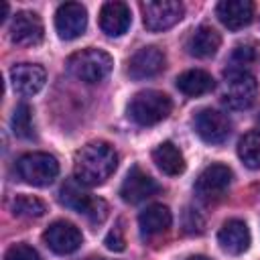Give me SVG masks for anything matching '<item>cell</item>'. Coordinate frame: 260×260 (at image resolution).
Returning <instances> with one entry per match:
<instances>
[{
    "instance_id": "obj_14",
    "label": "cell",
    "mask_w": 260,
    "mask_h": 260,
    "mask_svg": "<svg viewBox=\"0 0 260 260\" xmlns=\"http://www.w3.org/2000/svg\"><path fill=\"white\" fill-rule=\"evenodd\" d=\"M165 69V53L158 47H142L128 59V75L132 79H148Z\"/></svg>"
},
{
    "instance_id": "obj_25",
    "label": "cell",
    "mask_w": 260,
    "mask_h": 260,
    "mask_svg": "<svg viewBox=\"0 0 260 260\" xmlns=\"http://www.w3.org/2000/svg\"><path fill=\"white\" fill-rule=\"evenodd\" d=\"M12 130L20 138H32L35 134V122H32V110L28 104H18L12 114Z\"/></svg>"
},
{
    "instance_id": "obj_10",
    "label": "cell",
    "mask_w": 260,
    "mask_h": 260,
    "mask_svg": "<svg viewBox=\"0 0 260 260\" xmlns=\"http://www.w3.org/2000/svg\"><path fill=\"white\" fill-rule=\"evenodd\" d=\"M43 242L55 254H73L75 250L81 248L83 234L75 223L65 221V219H57L45 230Z\"/></svg>"
},
{
    "instance_id": "obj_12",
    "label": "cell",
    "mask_w": 260,
    "mask_h": 260,
    "mask_svg": "<svg viewBox=\"0 0 260 260\" xmlns=\"http://www.w3.org/2000/svg\"><path fill=\"white\" fill-rule=\"evenodd\" d=\"M43 37H45V28H43V20L37 12L20 10L14 14V18L10 22L12 43H16L20 47H35L43 41Z\"/></svg>"
},
{
    "instance_id": "obj_2",
    "label": "cell",
    "mask_w": 260,
    "mask_h": 260,
    "mask_svg": "<svg viewBox=\"0 0 260 260\" xmlns=\"http://www.w3.org/2000/svg\"><path fill=\"white\" fill-rule=\"evenodd\" d=\"M112 57L102 49H81L67 59V71L83 83H100L112 71Z\"/></svg>"
},
{
    "instance_id": "obj_29",
    "label": "cell",
    "mask_w": 260,
    "mask_h": 260,
    "mask_svg": "<svg viewBox=\"0 0 260 260\" xmlns=\"http://www.w3.org/2000/svg\"><path fill=\"white\" fill-rule=\"evenodd\" d=\"M187 260H209L207 256H201V254H195V256H189Z\"/></svg>"
},
{
    "instance_id": "obj_24",
    "label": "cell",
    "mask_w": 260,
    "mask_h": 260,
    "mask_svg": "<svg viewBox=\"0 0 260 260\" xmlns=\"http://www.w3.org/2000/svg\"><path fill=\"white\" fill-rule=\"evenodd\" d=\"M10 211L16 217H30L32 219V217L45 215L47 205L39 197H32V195H16L10 201Z\"/></svg>"
},
{
    "instance_id": "obj_20",
    "label": "cell",
    "mask_w": 260,
    "mask_h": 260,
    "mask_svg": "<svg viewBox=\"0 0 260 260\" xmlns=\"http://www.w3.org/2000/svg\"><path fill=\"white\" fill-rule=\"evenodd\" d=\"M171 223H173V213L167 205H160V203L148 205L138 215V225H140V232L144 238H152V236L167 232L171 228Z\"/></svg>"
},
{
    "instance_id": "obj_13",
    "label": "cell",
    "mask_w": 260,
    "mask_h": 260,
    "mask_svg": "<svg viewBox=\"0 0 260 260\" xmlns=\"http://www.w3.org/2000/svg\"><path fill=\"white\" fill-rule=\"evenodd\" d=\"M160 191V185L148 175L144 173L140 167H132L126 175V179L122 181V187H120V197L126 201V203H140L152 195H156Z\"/></svg>"
},
{
    "instance_id": "obj_6",
    "label": "cell",
    "mask_w": 260,
    "mask_h": 260,
    "mask_svg": "<svg viewBox=\"0 0 260 260\" xmlns=\"http://www.w3.org/2000/svg\"><path fill=\"white\" fill-rule=\"evenodd\" d=\"M225 89H223V104L232 110H246L256 102L258 95V81L246 69H225Z\"/></svg>"
},
{
    "instance_id": "obj_9",
    "label": "cell",
    "mask_w": 260,
    "mask_h": 260,
    "mask_svg": "<svg viewBox=\"0 0 260 260\" xmlns=\"http://www.w3.org/2000/svg\"><path fill=\"white\" fill-rule=\"evenodd\" d=\"M193 130L197 132V136L203 142L221 144V142L228 140V136L232 132V122H230L228 114H223L219 110H213V108H205V110L195 114Z\"/></svg>"
},
{
    "instance_id": "obj_15",
    "label": "cell",
    "mask_w": 260,
    "mask_h": 260,
    "mask_svg": "<svg viewBox=\"0 0 260 260\" xmlns=\"http://www.w3.org/2000/svg\"><path fill=\"white\" fill-rule=\"evenodd\" d=\"M10 81L16 93L20 95H35L43 89L47 81V73L41 65L35 63H18L10 69Z\"/></svg>"
},
{
    "instance_id": "obj_5",
    "label": "cell",
    "mask_w": 260,
    "mask_h": 260,
    "mask_svg": "<svg viewBox=\"0 0 260 260\" xmlns=\"http://www.w3.org/2000/svg\"><path fill=\"white\" fill-rule=\"evenodd\" d=\"M18 179L32 187H47L59 175V162L49 152H26L16 160Z\"/></svg>"
},
{
    "instance_id": "obj_19",
    "label": "cell",
    "mask_w": 260,
    "mask_h": 260,
    "mask_svg": "<svg viewBox=\"0 0 260 260\" xmlns=\"http://www.w3.org/2000/svg\"><path fill=\"white\" fill-rule=\"evenodd\" d=\"M219 45H221L219 32L209 24H201L191 32V37L187 41V51H189V55H193L197 59H207L217 53Z\"/></svg>"
},
{
    "instance_id": "obj_8",
    "label": "cell",
    "mask_w": 260,
    "mask_h": 260,
    "mask_svg": "<svg viewBox=\"0 0 260 260\" xmlns=\"http://www.w3.org/2000/svg\"><path fill=\"white\" fill-rule=\"evenodd\" d=\"M232 177L234 175L228 165L221 162L209 165L207 169L201 171V175L195 181V195L205 203H213L225 195V191L232 185Z\"/></svg>"
},
{
    "instance_id": "obj_21",
    "label": "cell",
    "mask_w": 260,
    "mask_h": 260,
    "mask_svg": "<svg viewBox=\"0 0 260 260\" xmlns=\"http://www.w3.org/2000/svg\"><path fill=\"white\" fill-rule=\"evenodd\" d=\"M152 160L154 165L169 177H177L185 171V156L179 150V146H175L173 142H160L154 150H152Z\"/></svg>"
},
{
    "instance_id": "obj_4",
    "label": "cell",
    "mask_w": 260,
    "mask_h": 260,
    "mask_svg": "<svg viewBox=\"0 0 260 260\" xmlns=\"http://www.w3.org/2000/svg\"><path fill=\"white\" fill-rule=\"evenodd\" d=\"M85 185H81L75 177L73 179H67L63 185H61V191H59V201L77 211V213H83L89 221L93 223H102L108 215V205L104 199H98V197H91L85 189Z\"/></svg>"
},
{
    "instance_id": "obj_23",
    "label": "cell",
    "mask_w": 260,
    "mask_h": 260,
    "mask_svg": "<svg viewBox=\"0 0 260 260\" xmlns=\"http://www.w3.org/2000/svg\"><path fill=\"white\" fill-rule=\"evenodd\" d=\"M238 156L248 169H260V130H252L240 138Z\"/></svg>"
},
{
    "instance_id": "obj_1",
    "label": "cell",
    "mask_w": 260,
    "mask_h": 260,
    "mask_svg": "<svg viewBox=\"0 0 260 260\" xmlns=\"http://www.w3.org/2000/svg\"><path fill=\"white\" fill-rule=\"evenodd\" d=\"M118 167V152L110 142L93 140L75 152L73 177L85 187L106 183Z\"/></svg>"
},
{
    "instance_id": "obj_7",
    "label": "cell",
    "mask_w": 260,
    "mask_h": 260,
    "mask_svg": "<svg viewBox=\"0 0 260 260\" xmlns=\"http://www.w3.org/2000/svg\"><path fill=\"white\" fill-rule=\"evenodd\" d=\"M140 10H142V22H144L146 30H150V32H160V30H167V28L175 26L185 14L183 4L177 2V0L142 2Z\"/></svg>"
},
{
    "instance_id": "obj_22",
    "label": "cell",
    "mask_w": 260,
    "mask_h": 260,
    "mask_svg": "<svg viewBox=\"0 0 260 260\" xmlns=\"http://www.w3.org/2000/svg\"><path fill=\"white\" fill-rule=\"evenodd\" d=\"M177 87L185 95L197 98V95L211 91L215 87V79L211 77V73H207L203 69H187L177 77Z\"/></svg>"
},
{
    "instance_id": "obj_30",
    "label": "cell",
    "mask_w": 260,
    "mask_h": 260,
    "mask_svg": "<svg viewBox=\"0 0 260 260\" xmlns=\"http://www.w3.org/2000/svg\"><path fill=\"white\" fill-rule=\"evenodd\" d=\"M258 124H260V116H258Z\"/></svg>"
},
{
    "instance_id": "obj_17",
    "label": "cell",
    "mask_w": 260,
    "mask_h": 260,
    "mask_svg": "<svg viewBox=\"0 0 260 260\" xmlns=\"http://www.w3.org/2000/svg\"><path fill=\"white\" fill-rule=\"evenodd\" d=\"M215 12L223 26H228L230 30H240L252 22L254 4L250 0H221Z\"/></svg>"
},
{
    "instance_id": "obj_11",
    "label": "cell",
    "mask_w": 260,
    "mask_h": 260,
    "mask_svg": "<svg viewBox=\"0 0 260 260\" xmlns=\"http://www.w3.org/2000/svg\"><path fill=\"white\" fill-rule=\"evenodd\" d=\"M55 28L59 39L73 41L87 28V10L79 2H65L55 12Z\"/></svg>"
},
{
    "instance_id": "obj_27",
    "label": "cell",
    "mask_w": 260,
    "mask_h": 260,
    "mask_svg": "<svg viewBox=\"0 0 260 260\" xmlns=\"http://www.w3.org/2000/svg\"><path fill=\"white\" fill-rule=\"evenodd\" d=\"M4 260H41L39 252L28 246V244H12L6 254H4Z\"/></svg>"
},
{
    "instance_id": "obj_28",
    "label": "cell",
    "mask_w": 260,
    "mask_h": 260,
    "mask_svg": "<svg viewBox=\"0 0 260 260\" xmlns=\"http://www.w3.org/2000/svg\"><path fill=\"white\" fill-rule=\"evenodd\" d=\"M104 244H106V248L112 250V252H122V250L126 248V238H124V230L120 228V223H118L114 230L108 232Z\"/></svg>"
},
{
    "instance_id": "obj_26",
    "label": "cell",
    "mask_w": 260,
    "mask_h": 260,
    "mask_svg": "<svg viewBox=\"0 0 260 260\" xmlns=\"http://www.w3.org/2000/svg\"><path fill=\"white\" fill-rule=\"evenodd\" d=\"M256 57H258V53H256V45L252 41L240 43L232 53V67L234 69H246V65L256 61Z\"/></svg>"
},
{
    "instance_id": "obj_18",
    "label": "cell",
    "mask_w": 260,
    "mask_h": 260,
    "mask_svg": "<svg viewBox=\"0 0 260 260\" xmlns=\"http://www.w3.org/2000/svg\"><path fill=\"white\" fill-rule=\"evenodd\" d=\"M132 14L124 2H106L100 10V28L108 37H120L130 28Z\"/></svg>"
},
{
    "instance_id": "obj_3",
    "label": "cell",
    "mask_w": 260,
    "mask_h": 260,
    "mask_svg": "<svg viewBox=\"0 0 260 260\" xmlns=\"http://www.w3.org/2000/svg\"><path fill=\"white\" fill-rule=\"evenodd\" d=\"M173 110V102L167 93L156 89L138 91L128 104V116L138 126H154L162 122Z\"/></svg>"
},
{
    "instance_id": "obj_16",
    "label": "cell",
    "mask_w": 260,
    "mask_h": 260,
    "mask_svg": "<svg viewBox=\"0 0 260 260\" xmlns=\"http://www.w3.org/2000/svg\"><path fill=\"white\" fill-rule=\"evenodd\" d=\"M219 248L232 256H240L250 248V230L242 219H228L217 232Z\"/></svg>"
}]
</instances>
